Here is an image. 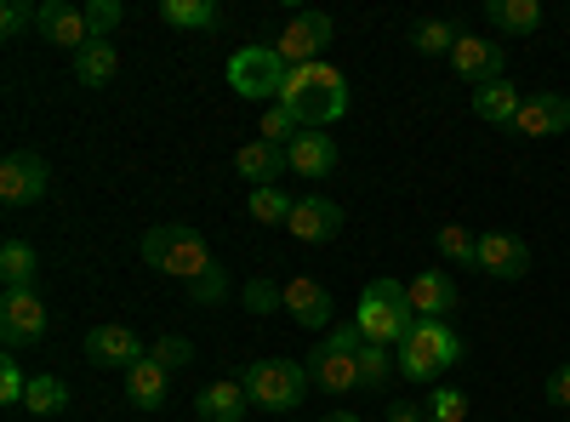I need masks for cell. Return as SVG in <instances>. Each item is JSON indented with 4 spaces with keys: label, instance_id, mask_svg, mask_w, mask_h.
I'll return each mask as SVG.
<instances>
[{
    "label": "cell",
    "instance_id": "cell-1",
    "mask_svg": "<svg viewBox=\"0 0 570 422\" xmlns=\"http://www.w3.org/2000/svg\"><path fill=\"white\" fill-rule=\"evenodd\" d=\"M142 263L160 268V274H171L177 286L195 297V303H206V308L228 297V274H223V263L212 257V246L200 241V234H195V228H183V223H160V228L142 234Z\"/></svg>",
    "mask_w": 570,
    "mask_h": 422
},
{
    "label": "cell",
    "instance_id": "cell-2",
    "mask_svg": "<svg viewBox=\"0 0 570 422\" xmlns=\"http://www.w3.org/2000/svg\"><path fill=\"white\" fill-rule=\"evenodd\" d=\"M279 104L292 109L308 131H320V126L348 115V75L331 69V63H303V69H292V80H285Z\"/></svg>",
    "mask_w": 570,
    "mask_h": 422
},
{
    "label": "cell",
    "instance_id": "cell-3",
    "mask_svg": "<svg viewBox=\"0 0 570 422\" xmlns=\"http://www.w3.org/2000/svg\"><path fill=\"white\" fill-rule=\"evenodd\" d=\"M354 325H360V337H365V343H376V349H400L405 332L416 325V308H411V297H405L400 279H389V274H383V279H371L365 297H360Z\"/></svg>",
    "mask_w": 570,
    "mask_h": 422
},
{
    "label": "cell",
    "instance_id": "cell-4",
    "mask_svg": "<svg viewBox=\"0 0 570 422\" xmlns=\"http://www.w3.org/2000/svg\"><path fill=\"white\" fill-rule=\"evenodd\" d=\"M462 360V337L451 332L445 320H416L405 343H400V377L411 383H434L440 371H451Z\"/></svg>",
    "mask_w": 570,
    "mask_h": 422
},
{
    "label": "cell",
    "instance_id": "cell-5",
    "mask_svg": "<svg viewBox=\"0 0 570 422\" xmlns=\"http://www.w3.org/2000/svg\"><path fill=\"white\" fill-rule=\"evenodd\" d=\"M240 383H246L257 411H297L308 400V365H297V360H257V365H246Z\"/></svg>",
    "mask_w": 570,
    "mask_h": 422
},
{
    "label": "cell",
    "instance_id": "cell-6",
    "mask_svg": "<svg viewBox=\"0 0 570 422\" xmlns=\"http://www.w3.org/2000/svg\"><path fill=\"white\" fill-rule=\"evenodd\" d=\"M285 80H292V63H285L274 46H246V52H234V58H228V86L240 91V98L263 104V109L279 104Z\"/></svg>",
    "mask_w": 570,
    "mask_h": 422
},
{
    "label": "cell",
    "instance_id": "cell-7",
    "mask_svg": "<svg viewBox=\"0 0 570 422\" xmlns=\"http://www.w3.org/2000/svg\"><path fill=\"white\" fill-rule=\"evenodd\" d=\"M360 325H337L314 354H308V389H325V394H348V389H360V365H354V354H360Z\"/></svg>",
    "mask_w": 570,
    "mask_h": 422
},
{
    "label": "cell",
    "instance_id": "cell-8",
    "mask_svg": "<svg viewBox=\"0 0 570 422\" xmlns=\"http://www.w3.org/2000/svg\"><path fill=\"white\" fill-rule=\"evenodd\" d=\"M46 183H52V171H46V160L35 149H12L0 160V200L7 206H35L46 195Z\"/></svg>",
    "mask_w": 570,
    "mask_h": 422
},
{
    "label": "cell",
    "instance_id": "cell-9",
    "mask_svg": "<svg viewBox=\"0 0 570 422\" xmlns=\"http://www.w3.org/2000/svg\"><path fill=\"white\" fill-rule=\"evenodd\" d=\"M325 46H331V18H325V12H297L292 23L279 29L274 52L292 63V69H303V63H320Z\"/></svg>",
    "mask_w": 570,
    "mask_h": 422
},
{
    "label": "cell",
    "instance_id": "cell-10",
    "mask_svg": "<svg viewBox=\"0 0 570 422\" xmlns=\"http://www.w3.org/2000/svg\"><path fill=\"white\" fill-rule=\"evenodd\" d=\"M0 337H7V349H23V343L46 337V308H40L35 292H7L0 297Z\"/></svg>",
    "mask_w": 570,
    "mask_h": 422
},
{
    "label": "cell",
    "instance_id": "cell-11",
    "mask_svg": "<svg viewBox=\"0 0 570 422\" xmlns=\"http://www.w3.org/2000/svg\"><path fill=\"white\" fill-rule=\"evenodd\" d=\"M480 268L491 279H525L531 274V246L508 228H491V234H480Z\"/></svg>",
    "mask_w": 570,
    "mask_h": 422
},
{
    "label": "cell",
    "instance_id": "cell-12",
    "mask_svg": "<svg viewBox=\"0 0 570 422\" xmlns=\"http://www.w3.org/2000/svg\"><path fill=\"white\" fill-rule=\"evenodd\" d=\"M142 354H149V349H142V337L131 332V325H98V332L86 337V360L109 365V371H131Z\"/></svg>",
    "mask_w": 570,
    "mask_h": 422
},
{
    "label": "cell",
    "instance_id": "cell-13",
    "mask_svg": "<svg viewBox=\"0 0 570 422\" xmlns=\"http://www.w3.org/2000/svg\"><path fill=\"white\" fill-rule=\"evenodd\" d=\"M52 46H75V52H86L91 40V23H86V7H69V0H40V23H35Z\"/></svg>",
    "mask_w": 570,
    "mask_h": 422
},
{
    "label": "cell",
    "instance_id": "cell-14",
    "mask_svg": "<svg viewBox=\"0 0 570 422\" xmlns=\"http://www.w3.org/2000/svg\"><path fill=\"white\" fill-rule=\"evenodd\" d=\"M405 297H411L416 320H445L456 308V279L445 268H422V274L405 279Z\"/></svg>",
    "mask_w": 570,
    "mask_h": 422
},
{
    "label": "cell",
    "instance_id": "cell-15",
    "mask_svg": "<svg viewBox=\"0 0 570 422\" xmlns=\"http://www.w3.org/2000/svg\"><path fill=\"white\" fill-rule=\"evenodd\" d=\"M285 314H292L303 332H325L331 325V292L320 286V279H308V274H292L285 279Z\"/></svg>",
    "mask_w": 570,
    "mask_h": 422
},
{
    "label": "cell",
    "instance_id": "cell-16",
    "mask_svg": "<svg viewBox=\"0 0 570 422\" xmlns=\"http://www.w3.org/2000/svg\"><path fill=\"white\" fill-rule=\"evenodd\" d=\"M285 228H292L303 246H331V241H337V228H343V206L308 195V200H297V212H292V223H285Z\"/></svg>",
    "mask_w": 570,
    "mask_h": 422
},
{
    "label": "cell",
    "instance_id": "cell-17",
    "mask_svg": "<svg viewBox=\"0 0 570 422\" xmlns=\"http://www.w3.org/2000/svg\"><path fill=\"white\" fill-rule=\"evenodd\" d=\"M513 131L519 137H559V131H570V98L564 91H537V98H525V109H519Z\"/></svg>",
    "mask_w": 570,
    "mask_h": 422
},
{
    "label": "cell",
    "instance_id": "cell-18",
    "mask_svg": "<svg viewBox=\"0 0 570 422\" xmlns=\"http://www.w3.org/2000/svg\"><path fill=\"white\" fill-rule=\"evenodd\" d=\"M502 46L480 40V35H462L456 40V52H451V69L468 80V86H485V80H502Z\"/></svg>",
    "mask_w": 570,
    "mask_h": 422
},
{
    "label": "cell",
    "instance_id": "cell-19",
    "mask_svg": "<svg viewBox=\"0 0 570 422\" xmlns=\"http://www.w3.org/2000/svg\"><path fill=\"white\" fill-rule=\"evenodd\" d=\"M166 394H171V371H166L160 360L142 354V360L126 371V400H131L137 411H160V405H166Z\"/></svg>",
    "mask_w": 570,
    "mask_h": 422
},
{
    "label": "cell",
    "instance_id": "cell-20",
    "mask_svg": "<svg viewBox=\"0 0 570 422\" xmlns=\"http://www.w3.org/2000/svg\"><path fill=\"white\" fill-rule=\"evenodd\" d=\"M519 109H525V91H519L508 75L502 80H485V86H473V115L491 120V126H513Z\"/></svg>",
    "mask_w": 570,
    "mask_h": 422
},
{
    "label": "cell",
    "instance_id": "cell-21",
    "mask_svg": "<svg viewBox=\"0 0 570 422\" xmlns=\"http://www.w3.org/2000/svg\"><path fill=\"white\" fill-rule=\"evenodd\" d=\"M285 166H292L297 177H331V171H337V144H331V137L325 131H303L297 137V144L292 149H285Z\"/></svg>",
    "mask_w": 570,
    "mask_h": 422
},
{
    "label": "cell",
    "instance_id": "cell-22",
    "mask_svg": "<svg viewBox=\"0 0 570 422\" xmlns=\"http://www.w3.org/2000/svg\"><path fill=\"white\" fill-rule=\"evenodd\" d=\"M234 171H240L252 189H279V171H292V166H285V149H274V144H246L234 155Z\"/></svg>",
    "mask_w": 570,
    "mask_h": 422
},
{
    "label": "cell",
    "instance_id": "cell-23",
    "mask_svg": "<svg viewBox=\"0 0 570 422\" xmlns=\"http://www.w3.org/2000/svg\"><path fill=\"white\" fill-rule=\"evenodd\" d=\"M195 411H200V422H240L252 411V394H246V383H212V389H200Z\"/></svg>",
    "mask_w": 570,
    "mask_h": 422
},
{
    "label": "cell",
    "instance_id": "cell-24",
    "mask_svg": "<svg viewBox=\"0 0 570 422\" xmlns=\"http://www.w3.org/2000/svg\"><path fill=\"white\" fill-rule=\"evenodd\" d=\"M0 279H7V292H35V279H40V257H35L29 241H18V234L0 246Z\"/></svg>",
    "mask_w": 570,
    "mask_h": 422
},
{
    "label": "cell",
    "instance_id": "cell-25",
    "mask_svg": "<svg viewBox=\"0 0 570 422\" xmlns=\"http://www.w3.org/2000/svg\"><path fill=\"white\" fill-rule=\"evenodd\" d=\"M485 12L502 35H537L542 29V0H485Z\"/></svg>",
    "mask_w": 570,
    "mask_h": 422
},
{
    "label": "cell",
    "instance_id": "cell-26",
    "mask_svg": "<svg viewBox=\"0 0 570 422\" xmlns=\"http://www.w3.org/2000/svg\"><path fill=\"white\" fill-rule=\"evenodd\" d=\"M115 69H120L115 40H91L86 52H75V80H80V86H109Z\"/></svg>",
    "mask_w": 570,
    "mask_h": 422
},
{
    "label": "cell",
    "instance_id": "cell-27",
    "mask_svg": "<svg viewBox=\"0 0 570 422\" xmlns=\"http://www.w3.org/2000/svg\"><path fill=\"white\" fill-rule=\"evenodd\" d=\"M160 23H171V29H217L223 12H217V0H160Z\"/></svg>",
    "mask_w": 570,
    "mask_h": 422
},
{
    "label": "cell",
    "instance_id": "cell-28",
    "mask_svg": "<svg viewBox=\"0 0 570 422\" xmlns=\"http://www.w3.org/2000/svg\"><path fill=\"white\" fill-rule=\"evenodd\" d=\"M456 40H462V35H456L451 18H422V23H411V46H416L422 58H451Z\"/></svg>",
    "mask_w": 570,
    "mask_h": 422
},
{
    "label": "cell",
    "instance_id": "cell-29",
    "mask_svg": "<svg viewBox=\"0 0 570 422\" xmlns=\"http://www.w3.org/2000/svg\"><path fill=\"white\" fill-rule=\"evenodd\" d=\"M69 405V383L52 377V371H40V377H29V394H23V411L35 416H58Z\"/></svg>",
    "mask_w": 570,
    "mask_h": 422
},
{
    "label": "cell",
    "instance_id": "cell-30",
    "mask_svg": "<svg viewBox=\"0 0 570 422\" xmlns=\"http://www.w3.org/2000/svg\"><path fill=\"white\" fill-rule=\"evenodd\" d=\"M434 246H440V257L456 263V268H480V241H473L462 223H445V228L434 234Z\"/></svg>",
    "mask_w": 570,
    "mask_h": 422
},
{
    "label": "cell",
    "instance_id": "cell-31",
    "mask_svg": "<svg viewBox=\"0 0 570 422\" xmlns=\"http://www.w3.org/2000/svg\"><path fill=\"white\" fill-rule=\"evenodd\" d=\"M354 365H360V389H383L389 377H394V349H376V343H360V354H354Z\"/></svg>",
    "mask_w": 570,
    "mask_h": 422
},
{
    "label": "cell",
    "instance_id": "cell-32",
    "mask_svg": "<svg viewBox=\"0 0 570 422\" xmlns=\"http://www.w3.org/2000/svg\"><path fill=\"white\" fill-rule=\"evenodd\" d=\"M246 206H252V217H257L263 228H274V223L285 228V223H292V212H297V200L285 195V189H252Z\"/></svg>",
    "mask_w": 570,
    "mask_h": 422
},
{
    "label": "cell",
    "instance_id": "cell-33",
    "mask_svg": "<svg viewBox=\"0 0 570 422\" xmlns=\"http://www.w3.org/2000/svg\"><path fill=\"white\" fill-rule=\"evenodd\" d=\"M428 422H468V394L451 389V383H440L434 400H428Z\"/></svg>",
    "mask_w": 570,
    "mask_h": 422
},
{
    "label": "cell",
    "instance_id": "cell-34",
    "mask_svg": "<svg viewBox=\"0 0 570 422\" xmlns=\"http://www.w3.org/2000/svg\"><path fill=\"white\" fill-rule=\"evenodd\" d=\"M246 308H252V314H274V308H285V286H274L268 274H257L252 286H246Z\"/></svg>",
    "mask_w": 570,
    "mask_h": 422
},
{
    "label": "cell",
    "instance_id": "cell-35",
    "mask_svg": "<svg viewBox=\"0 0 570 422\" xmlns=\"http://www.w3.org/2000/svg\"><path fill=\"white\" fill-rule=\"evenodd\" d=\"M126 18V7H120V0H86V23H91V35H98V40H109V29Z\"/></svg>",
    "mask_w": 570,
    "mask_h": 422
},
{
    "label": "cell",
    "instance_id": "cell-36",
    "mask_svg": "<svg viewBox=\"0 0 570 422\" xmlns=\"http://www.w3.org/2000/svg\"><path fill=\"white\" fill-rule=\"evenodd\" d=\"M23 394H29V377H23V365L7 354L0 360V405H23Z\"/></svg>",
    "mask_w": 570,
    "mask_h": 422
},
{
    "label": "cell",
    "instance_id": "cell-37",
    "mask_svg": "<svg viewBox=\"0 0 570 422\" xmlns=\"http://www.w3.org/2000/svg\"><path fill=\"white\" fill-rule=\"evenodd\" d=\"M29 23H40V7H29V0H7V7H0V35H23Z\"/></svg>",
    "mask_w": 570,
    "mask_h": 422
},
{
    "label": "cell",
    "instance_id": "cell-38",
    "mask_svg": "<svg viewBox=\"0 0 570 422\" xmlns=\"http://www.w3.org/2000/svg\"><path fill=\"white\" fill-rule=\"evenodd\" d=\"M149 360H160L166 371H177V365H188V360H195V349H188L183 337H160V343L149 349Z\"/></svg>",
    "mask_w": 570,
    "mask_h": 422
},
{
    "label": "cell",
    "instance_id": "cell-39",
    "mask_svg": "<svg viewBox=\"0 0 570 422\" xmlns=\"http://www.w3.org/2000/svg\"><path fill=\"white\" fill-rule=\"evenodd\" d=\"M548 405H559V411H570V365H559L553 377H548Z\"/></svg>",
    "mask_w": 570,
    "mask_h": 422
},
{
    "label": "cell",
    "instance_id": "cell-40",
    "mask_svg": "<svg viewBox=\"0 0 570 422\" xmlns=\"http://www.w3.org/2000/svg\"><path fill=\"white\" fill-rule=\"evenodd\" d=\"M389 422H428V405H411V400H400V405H389Z\"/></svg>",
    "mask_w": 570,
    "mask_h": 422
},
{
    "label": "cell",
    "instance_id": "cell-41",
    "mask_svg": "<svg viewBox=\"0 0 570 422\" xmlns=\"http://www.w3.org/2000/svg\"><path fill=\"white\" fill-rule=\"evenodd\" d=\"M325 422H360V411H331Z\"/></svg>",
    "mask_w": 570,
    "mask_h": 422
},
{
    "label": "cell",
    "instance_id": "cell-42",
    "mask_svg": "<svg viewBox=\"0 0 570 422\" xmlns=\"http://www.w3.org/2000/svg\"><path fill=\"white\" fill-rule=\"evenodd\" d=\"M564 18H570V12H564Z\"/></svg>",
    "mask_w": 570,
    "mask_h": 422
},
{
    "label": "cell",
    "instance_id": "cell-43",
    "mask_svg": "<svg viewBox=\"0 0 570 422\" xmlns=\"http://www.w3.org/2000/svg\"><path fill=\"white\" fill-rule=\"evenodd\" d=\"M564 422H570V416H564Z\"/></svg>",
    "mask_w": 570,
    "mask_h": 422
}]
</instances>
